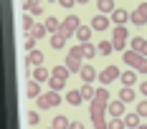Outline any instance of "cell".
<instances>
[{"mask_svg": "<svg viewBox=\"0 0 147 129\" xmlns=\"http://www.w3.org/2000/svg\"><path fill=\"white\" fill-rule=\"evenodd\" d=\"M129 23H132V26H137V28L147 23V3H140L132 13H129Z\"/></svg>", "mask_w": 147, "mask_h": 129, "instance_id": "3957f363", "label": "cell"}, {"mask_svg": "<svg viewBox=\"0 0 147 129\" xmlns=\"http://www.w3.org/2000/svg\"><path fill=\"white\" fill-rule=\"evenodd\" d=\"M43 26L48 28V33L53 36V33H59V30H61V20L56 18V15H48V18L43 20Z\"/></svg>", "mask_w": 147, "mask_h": 129, "instance_id": "2e32d148", "label": "cell"}, {"mask_svg": "<svg viewBox=\"0 0 147 129\" xmlns=\"http://www.w3.org/2000/svg\"><path fill=\"white\" fill-rule=\"evenodd\" d=\"M107 129H127V127H124V119H109Z\"/></svg>", "mask_w": 147, "mask_h": 129, "instance_id": "1f68e13d", "label": "cell"}, {"mask_svg": "<svg viewBox=\"0 0 147 129\" xmlns=\"http://www.w3.org/2000/svg\"><path fill=\"white\" fill-rule=\"evenodd\" d=\"M33 3H36V0H20V5H23L26 10H28V8H30V5H33Z\"/></svg>", "mask_w": 147, "mask_h": 129, "instance_id": "ab89813d", "label": "cell"}, {"mask_svg": "<svg viewBox=\"0 0 147 129\" xmlns=\"http://www.w3.org/2000/svg\"><path fill=\"white\" fill-rule=\"evenodd\" d=\"M119 101H124V104H129V101H134V89H129V86H124V89L119 91Z\"/></svg>", "mask_w": 147, "mask_h": 129, "instance_id": "f1b7e54d", "label": "cell"}, {"mask_svg": "<svg viewBox=\"0 0 147 129\" xmlns=\"http://www.w3.org/2000/svg\"><path fill=\"white\" fill-rule=\"evenodd\" d=\"M137 114H140V116H147V101H140V106H137Z\"/></svg>", "mask_w": 147, "mask_h": 129, "instance_id": "74e56055", "label": "cell"}, {"mask_svg": "<svg viewBox=\"0 0 147 129\" xmlns=\"http://www.w3.org/2000/svg\"><path fill=\"white\" fill-rule=\"evenodd\" d=\"M81 46V53H84V58H94L99 51H96V46H91V43H79Z\"/></svg>", "mask_w": 147, "mask_h": 129, "instance_id": "83f0119b", "label": "cell"}, {"mask_svg": "<svg viewBox=\"0 0 147 129\" xmlns=\"http://www.w3.org/2000/svg\"><path fill=\"white\" fill-rule=\"evenodd\" d=\"M127 36H129V30L124 28V26H117V28H114V33H112V43H114L117 51L127 46Z\"/></svg>", "mask_w": 147, "mask_h": 129, "instance_id": "5b68a950", "label": "cell"}, {"mask_svg": "<svg viewBox=\"0 0 147 129\" xmlns=\"http://www.w3.org/2000/svg\"><path fill=\"white\" fill-rule=\"evenodd\" d=\"M66 101H69L71 106H79V104L84 101V96H81V89H71V91L66 94Z\"/></svg>", "mask_w": 147, "mask_h": 129, "instance_id": "e0dca14e", "label": "cell"}, {"mask_svg": "<svg viewBox=\"0 0 147 129\" xmlns=\"http://www.w3.org/2000/svg\"><path fill=\"white\" fill-rule=\"evenodd\" d=\"M51 127H53V129H69V127H71V122H69V119H66L63 114H59V116H53Z\"/></svg>", "mask_w": 147, "mask_h": 129, "instance_id": "cb8c5ba5", "label": "cell"}, {"mask_svg": "<svg viewBox=\"0 0 147 129\" xmlns=\"http://www.w3.org/2000/svg\"><path fill=\"white\" fill-rule=\"evenodd\" d=\"M20 23H23V30H26V33H30V30L36 28V20H33V15H30V13L23 15V20H20Z\"/></svg>", "mask_w": 147, "mask_h": 129, "instance_id": "f546056e", "label": "cell"}, {"mask_svg": "<svg viewBox=\"0 0 147 129\" xmlns=\"http://www.w3.org/2000/svg\"><path fill=\"white\" fill-rule=\"evenodd\" d=\"M28 13H30V15H41V13H43V8L38 5V0H36V3H33V5L28 8Z\"/></svg>", "mask_w": 147, "mask_h": 129, "instance_id": "e575fe53", "label": "cell"}, {"mask_svg": "<svg viewBox=\"0 0 147 129\" xmlns=\"http://www.w3.org/2000/svg\"><path fill=\"white\" fill-rule=\"evenodd\" d=\"M119 81H122V86H129V89H132L134 81H137V73H134V71H122Z\"/></svg>", "mask_w": 147, "mask_h": 129, "instance_id": "44dd1931", "label": "cell"}, {"mask_svg": "<svg viewBox=\"0 0 147 129\" xmlns=\"http://www.w3.org/2000/svg\"><path fill=\"white\" fill-rule=\"evenodd\" d=\"M96 51H99V56H109V53L114 51V43L112 41H102L99 46H96Z\"/></svg>", "mask_w": 147, "mask_h": 129, "instance_id": "4316f807", "label": "cell"}, {"mask_svg": "<svg viewBox=\"0 0 147 129\" xmlns=\"http://www.w3.org/2000/svg\"><path fill=\"white\" fill-rule=\"evenodd\" d=\"M38 122H41V116H38V112H28V124H30V127H36Z\"/></svg>", "mask_w": 147, "mask_h": 129, "instance_id": "836d02e7", "label": "cell"}, {"mask_svg": "<svg viewBox=\"0 0 147 129\" xmlns=\"http://www.w3.org/2000/svg\"><path fill=\"white\" fill-rule=\"evenodd\" d=\"M140 94H142V96H147V81H145V84H140Z\"/></svg>", "mask_w": 147, "mask_h": 129, "instance_id": "60d3db41", "label": "cell"}, {"mask_svg": "<svg viewBox=\"0 0 147 129\" xmlns=\"http://www.w3.org/2000/svg\"><path fill=\"white\" fill-rule=\"evenodd\" d=\"M69 129H84V124H81V122H71V127Z\"/></svg>", "mask_w": 147, "mask_h": 129, "instance_id": "b9f144b4", "label": "cell"}, {"mask_svg": "<svg viewBox=\"0 0 147 129\" xmlns=\"http://www.w3.org/2000/svg\"><path fill=\"white\" fill-rule=\"evenodd\" d=\"M119 76H122V73H119V66H107V69L99 71V84H102V86H109L112 81H117Z\"/></svg>", "mask_w": 147, "mask_h": 129, "instance_id": "277c9868", "label": "cell"}, {"mask_svg": "<svg viewBox=\"0 0 147 129\" xmlns=\"http://www.w3.org/2000/svg\"><path fill=\"white\" fill-rule=\"evenodd\" d=\"M104 28H109V18L102 15V13H96L91 18V30H104Z\"/></svg>", "mask_w": 147, "mask_h": 129, "instance_id": "9c48e42d", "label": "cell"}, {"mask_svg": "<svg viewBox=\"0 0 147 129\" xmlns=\"http://www.w3.org/2000/svg\"><path fill=\"white\" fill-rule=\"evenodd\" d=\"M122 58H124V63H127V66H132V69H137L140 58H145V56H140L137 51H132V48H129V51H124V53H122Z\"/></svg>", "mask_w": 147, "mask_h": 129, "instance_id": "8fae6325", "label": "cell"}, {"mask_svg": "<svg viewBox=\"0 0 147 129\" xmlns=\"http://www.w3.org/2000/svg\"><path fill=\"white\" fill-rule=\"evenodd\" d=\"M51 129H53V127H51Z\"/></svg>", "mask_w": 147, "mask_h": 129, "instance_id": "f6af8a7d", "label": "cell"}, {"mask_svg": "<svg viewBox=\"0 0 147 129\" xmlns=\"http://www.w3.org/2000/svg\"><path fill=\"white\" fill-rule=\"evenodd\" d=\"M122 119H124V127H127V129H137V127H140V114H137V112L122 116Z\"/></svg>", "mask_w": 147, "mask_h": 129, "instance_id": "d4e9b609", "label": "cell"}, {"mask_svg": "<svg viewBox=\"0 0 147 129\" xmlns=\"http://www.w3.org/2000/svg\"><path fill=\"white\" fill-rule=\"evenodd\" d=\"M107 112L112 114V119H122V116H124V101L112 99V101H109V106H107Z\"/></svg>", "mask_w": 147, "mask_h": 129, "instance_id": "52a82bcc", "label": "cell"}, {"mask_svg": "<svg viewBox=\"0 0 147 129\" xmlns=\"http://www.w3.org/2000/svg\"><path fill=\"white\" fill-rule=\"evenodd\" d=\"M132 51H137L140 56H145L147 58V38H132Z\"/></svg>", "mask_w": 147, "mask_h": 129, "instance_id": "9a60e30c", "label": "cell"}, {"mask_svg": "<svg viewBox=\"0 0 147 129\" xmlns=\"http://www.w3.org/2000/svg\"><path fill=\"white\" fill-rule=\"evenodd\" d=\"M76 3H81V5H84V3H89V0H76Z\"/></svg>", "mask_w": 147, "mask_h": 129, "instance_id": "ee69618b", "label": "cell"}, {"mask_svg": "<svg viewBox=\"0 0 147 129\" xmlns=\"http://www.w3.org/2000/svg\"><path fill=\"white\" fill-rule=\"evenodd\" d=\"M137 71H140V73H147V58H140V63H137Z\"/></svg>", "mask_w": 147, "mask_h": 129, "instance_id": "8d00e7d4", "label": "cell"}, {"mask_svg": "<svg viewBox=\"0 0 147 129\" xmlns=\"http://www.w3.org/2000/svg\"><path fill=\"white\" fill-rule=\"evenodd\" d=\"M127 20H129V13H127L124 8H117V10L112 13V23H114V26H124Z\"/></svg>", "mask_w": 147, "mask_h": 129, "instance_id": "4fadbf2b", "label": "cell"}, {"mask_svg": "<svg viewBox=\"0 0 147 129\" xmlns=\"http://www.w3.org/2000/svg\"><path fill=\"white\" fill-rule=\"evenodd\" d=\"M48 89H51V91H61V89H66V81H61V79H53V76H51Z\"/></svg>", "mask_w": 147, "mask_h": 129, "instance_id": "4dcf8cb0", "label": "cell"}, {"mask_svg": "<svg viewBox=\"0 0 147 129\" xmlns=\"http://www.w3.org/2000/svg\"><path fill=\"white\" fill-rule=\"evenodd\" d=\"M26 66H28L30 71L33 69H38V66H43V53L36 48V51H28V58H26Z\"/></svg>", "mask_w": 147, "mask_h": 129, "instance_id": "8992f818", "label": "cell"}, {"mask_svg": "<svg viewBox=\"0 0 147 129\" xmlns=\"http://www.w3.org/2000/svg\"><path fill=\"white\" fill-rule=\"evenodd\" d=\"M69 56H76V58H84V53H81V46H74V48H69Z\"/></svg>", "mask_w": 147, "mask_h": 129, "instance_id": "d590c367", "label": "cell"}, {"mask_svg": "<svg viewBox=\"0 0 147 129\" xmlns=\"http://www.w3.org/2000/svg\"><path fill=\"white\" fill-rule=\"evenodd\" d=\"M81 28V20H79V15H66L63 20H61V30L59 36H63V38H71V36H76V30Z\"/></svg>", "mask_w": 147, "mask_h": 129, "instance_id": "6da1fadb", "label": "cell"}, {"mask_svg": "<svg viewBox=\"0 0 147 129\" xmlns=\"http://www.w3.org/2000/svg\"><path fill=\"white\" fill-rule=\"evenodd\" d=\"M63 66H66L71 73H81V69H84L81 58H76V56H66V63H63Z\"/></svg>", "mask_w": 147, "mask_h": 129, "instance_id": "30bf717a", "label": "cell"}, {"mask_svg": "<svg viewBox=\"0 0 147 129\" xmlns=\"http://www.w3.org/2000/svg\"><path fill=\"white\" fill-rule=\"evenodd\" d=\"M69 69H66V66H53V69H51V76H53V79H61V81H69Z\"/></svg>", "mask_w": 147, "mask_h": 129, "instance_id": "d6986e66", "label": "cell"}, {"mask_svg": "<svg viewBox=\"0 0 147 129\" xmlns=\"http://www.w3.org/2000/svg\"><path fill=\"white\" fill-rule=\"evenodd\" d=\"M33 81H38V84H43V81H51V71L43 69V66H38V69H33Z\"/></svg>", "mask_w": 147, "mask_h": 129, "instance_id": "7c38bea8", "label": "cell"}, {"mask_svg": "<svg viewBox=\"0 0 147 129\" xmlns=\"http://www.w3.org/2000/svg\"><path fill=\"white\" fill-rule=\"evenodd\" d=\"M79 76H81V81H84V84H91V81H94V79H99V71H96V69H94V66H84V69H81V73H79Z\"/></svg>", "mask_w": 147, "mask_h": 129, "instance_id": "ba28073f", "label": "cell"}, {"mask_svg": "<svg viewBox=\"0 0 147 129\" xmlns=\"http://www.w3.org/2000/svg\"><path fill=\"white\" fill-rule=\"evenodd\" d=\"M36 38H33V36H30V33H26V41H23V46H26V48H28V51H36Z\"/></svg>", "mask_w": 147, "mask_h": 129, "instance_id": "d6a6232c", "label": "cell"}, {"mask_svg": "<svg viewBox=\"0 0 147 129\" xmlns=\"http://www.w3.org/2000/svg\"><path fill=\"white\" fill-rule=\"evenodd\" d=\"M81 96H84V101H89V104H91V101H94V96H96V89H94L91 84H84V86H81Z\"/></svg>", "mask_w": 147, "mask_h": 129, "instance_id": "603a6c76", "label": "cell"}, {"mask_svg": "<svg viewBox=\"0 0 147 129\" xmlns=\"http://www.w3.org/2000/svg\"><path fill=\"white\" fill-rule=\"evenodd\" d=\"M61 104V94L59 91H48L43 96H38V109H53Z\"/></svg>", "mask_w": 147, "mask_h": 129, "instance_id": "7a4b0ae2", "label": "cell"}, {"mask_svg": "<svg viewBox=\"0 0 147 129\" xmlns=\"http://www.w3.org/2000/svg\"><path fill=\"white\" fill-rule=\"evenodd\" d=\"M59 5H61V8H74L76 0H59Z\"/></svg>", "mask_w": 147, "mask_h": 129, "instance_id": "f35d334b", "label": "cell"}, {"mask_svg": "<svg viewBox=\"0 0 147 129\" xmlns=\"http://www.w3.org/2000/svg\"><path fill=\"white\" fill-rule=\"evenodd\" d=\"M91 33H94V30H91V26H81V28L76 30V38H79V43H89L91 41Z\"/></svg>", "mask_w": 147, "mask_h": 129, "instance_id": "ffe728a7", "label": "cell"}, {"mask_svg": "<svg viewBox=\"0 0 147 129\" xmlns=\"http://www.w3.org/2000/svg\"><path fill=\"white\" fill-rule=\"evenodd\" d=\"M137 129H147V124H140V127H137Z\"/></svg>", "mask_w": 147, "mask_h": 129, "instance_id": "7bdbcfd3", "label": "cell"}, {"mask_svg": "<svg viewBox=\"0 0 147 129\" xmlns=\"http://www.w3.org/2000/svg\"><path fill=\"white\" fill-rule=\"evenodd\" d=\"M66 41H69V38H63V36H59V33H53V36H51V48L61 51V48H66Z\"/></svg>", "mask_w": 147, "mask_h": 129, "instance_id": "484cf974", "label": "cell"}, {"mask_svg": "<svg viewBox=\"0 0 147 129\" xmlns=\"http://www.w3.org/2000/svg\"><path fill=\"white\" fill-rule=\"evenodd\" d=\"M38 91H41V84H38V81H33V79H30L28 84H26V94H28L30 99H38Z\"/></svg>", "mask_w": 147, "mask_h": 129, "instance_id": "7402d4cb", "label": "cell"}, {"mask_svg": "<svg viewBox=\"0 0 147 129\" xmlns=\"http://www.w3.org/2000/svg\"><path fill=\"white\" fill-rule=\"evenodd\" d=\"M96 8H99V13L102 15H112L114 10H117V5H114V0H96Z\"/></svg>", "mask_w": 147, "mask_h": 129, "instance_id": "5bb4252c", "label": "cell"}, {"mask_svg": "<svg viewBox=\"0 0 147 129\" xmlns=\"http://www.w3.org/2000/svg\"><path fill=\"white\" fill-rule=\"evenodd\" d=\"M30 36H33V38H36V41H43L46 36H51V33H48V28H46L43 23H36V28L30 30Z\"/></svg>", "mask_w": 147, "mask_h": 129, "instance_id": "ac0fdd59", "label": "cell"}]
</instances>
